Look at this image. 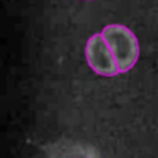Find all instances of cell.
I'll list each match as a JSON object with an SVG mask.
<instances>
[{"mask_svg": "<svg viewBox=\"0 0 158 158\" xmlns=\"http://www.w3.org/2000/svg\"><path fill=\"white\" fill-rule=\"evenodd\" d=\"M85 58L89 61L90 68L102 77H114L119 72L117 61L110 51L109 44L106 43L102 34H94L89 38L85 44Z\"/></svg>", "mask_w": 158, "mask_h": 158, "instance_id": "obj_2", "label": "cell"}, {"mask_svg": "<svg viewBox=\"0 0 158 158\" xmlns=\"http://www.w3.org/2000/svg\"><path fill=\"white\" fill-rule=\"evenodd\" d=\"M100 34L104 36L109 44L114 58L117 61L121 73H126L136 65L139 58V43L131 29L123 24H109L102 29Z\"/></svg>", "mask_w": 158, "mask_h": 158, "instance_id": "obj_1", "label": "cell"}, {"mask_svg": "<svg viewBox=\"0 0 158 158\" xmlns=\"http://www.w3.org/2000/svg\"><path fill=\"white\" fill-rule=\"evenodd\" d=\"M85 2H92V0H85Z\"/></svg>", "mask_w": 158, "mask_h": 158, "instance_id": "obj_3", "label": "cell"}]
</instances>
